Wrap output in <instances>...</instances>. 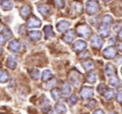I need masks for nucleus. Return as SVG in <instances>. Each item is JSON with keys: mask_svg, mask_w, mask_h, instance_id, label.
I'll return each instance as SVG.
<instances>
[{"mask_svg": "<svg viewBox=\"0 0 122 114\" xmlns=\"http://www.w3.org/2000/svg\"><path fill=\"white\" fill-rule=\"evenodd\" d=\"M41 25V21L38 18H31L28 21V27L29 28H39Z\"/></svg>", "mask_w": 122, "mask_h": 114, "instance_id": "obj_3", "label": "nucleus"}, {"mask_svg": "<svg viewBox=\"0 0 122 114\" xmlns=\"http://www.w3.org/2000/svg\"><path fill=\"white\" fill-rule=\"evenodd\" d=\"M85 47H86V43H85V42H84V41H82V40L77 41L75 43V46H74L75 50H78V51L83 50Z\"/></svg>", "mask_w": 122, "mask_h": 114, "instance_id": "obj_14", "label": "nucleus"}, {"mask_svg": "<svg viewBox=\"0 0 122 114\" xmlns=\"http://www.w3.org/2000/svg\"><path fill=\"white\" fill-rule=\"evenodd\" d=\"M77 31H78V33L80 35L85 38H87L90 34V28L85 24L77 27Z\"/></svg>", "mask_w": 122, "mask_h": 114, "instance_id": "obj_2", "label": "nucleus"}, {"mask_svg": "<svg viewBox=\"0 0 122 114\" xmlns=\"http://www.w3.org/2000/svg\"><path fill=\"white\" fill-rule=\"evenodd\" d=\"M9 80V75L6 71H0V82L4 83Z\"/></svg>", "mask_w": 122, "mask_h": 114, "instance_id": "obj_16", "label": "nucleus"}, {"mask_svg": "<svg viewBox=\"0 0 122 114\" xmlns=\"http://www.w3.org/2000/svg\"><path fill=\"white\" fill-rule=\"evenodd\" d=\"M2 48H1V47H0V53H2Z\"/></svg>", "mask_w": 122, "mask_h": 114, "instance_id": "obj_25", "label": "nucleus"}, {"mask_svg": "<svg viewBox=\"0 0 122 114\" xmlns=\"http://www.w3.org/2000/svg\"><path fill=\"white\" fill-rule=\"evenodd\" d=\"M5 43V38L3 34H0V44H4Z\"/></svg>", "mask_w": 122, "mask_h": 114, "instance_id": "obj_23", "label": "nucleus"}, {"mask_svg": "<svg viewBox=\"0 0 122 114\" xmlns=\"http://www.w3.org/2000/svg\"><path fill=\"white\" fill-rule=\"evenodd\" d=\"M9 48L10 50L14 51V52H19L21 48V44L19 43V41L17 40H13L10 42L9 45Z\"/></svg>", "mask_w": 122, "mask_h": 114, "instance_id": "obj_5", "label": "nucleus"}, {"mask_svg": "<svg viewBox=\"0 0 122 114\" xmlns=\"http://www.w3.org/2000/svg\"><path fill=\"white\" fill-rule=\"evenodd\" d=\"M63 91H64V93L65 94H67L69 92H70V87L68 84H65L63 86Z\"/></svg>", "mask_w": 122, "mask_h": 114, "instance_id": "obj_21", "label": "nucleus"}, {"mask_svg": "<svg viewBox=\"0 0 122 114\" xmlns=\"http://www.w3.org/2000/svg\"><path fill=\"white\" fill-rule=\"evenodd\" d=\"M112 20H113V19H112L111 16H110V15H105V17L103 18V23H104V25H105V26H109V25H110V24H111Z\"/></svg>", "mask_w": 122, "mask_h": 114, "instance_id": "obj_18", "label": "nucleus"}, {"mask_svg": "<svg viewBox=\"0 0 122 114\" xmlns=\"http://www.w3.org/2000/svg\"><path fill=\"white\" fill-rule=\"evenodd\" d=\"M70 27V23L65 20H62L57 24V29L59 32H64Z\"/></svg>", "mask_w": 122, "mask_h": 114, "instance_id": "obj_6", "label": "nucleus"}, {"mask_svg": "<svg viewBox=\"0 0 122 114\" xmlns=\"http://www.w3.org/2000/svg\"><path fill=\"white\" fill-rule=\"evenodd\" d=\"M44 33H45V36L47 38L50 37V36H54V33H53V29L51 26H46L44 27Z\"/></svg>", "mask_w": 122, "mask_h": 114, "instance_id": "obj_17", "label": "nucleus"}, {"mask_svg": "<svg viewBox=\"0 0 122 114\" xmlns=\"http://www.w3.org/2000/svg\"><path fill=\"white\" fill-rule=\"evenodd\" d=\"M93 1H95V0H93Z\"/></svg>", "mask_w": 122, "mask_h": 114, "instance_id": "obj_27", "label": "nucleus"}, {"mask_svg": "<svg viewBox=\"0 0 122 114\" xmlns=\"http://www.w3.org/2000/svg\"><path fill=\"white\" fill-rule=\"evenodd\" d=\"M91 43L94 47L97 48H100L101 47V44H102V40L98 37V36H95V37L92 38L91 40Z\"/></svg>", "mask_w": 122, "mask_h": 114, "instance_id": "obj_13", "label": "nucleus"}, {"mask_svg": "<svg viewBox=\"0 0 122 114\" xmlns=\"http://www.w3.org/2000/svg\"><path fill=\"white\" fill-rule=\"evenodd\" d=\"M56 5L58 8H62L64 7V0H55Z\"/></svg>", "mask_w": 122, "mask_h": 114, "instance_id": "obj_22", "label": "nucleus"}, {"mask_svg": "<svg viewBox=\"0 0 122 114\" xmlns=\"http://www.w3.org/2000/svg\"><path fill=\"white\" fill-rule=\"evenodd\" d=\"M75 33L74 32L73 30L68 31V32L65 34V36H64V39H65L66 42L70 43L75 38Z\"/></svg>", "mask_w": 122, "mask_h": 114, "instance_id": "obj_11", "label": "nucleus"}, {"mask_svg": "<svg viewBox=\"0 0 122 114\" xmlns=\"http://www.w3.org/2000/svg\"><path fill=\"white\" fill-rule=\"evenodd\" d=\"M38 10H39V12L42 15L46 16L48 14H49V13H50V8L47 5H39L38 7Z\"/></svg>", "mask_w": 122, "mask_h": 114, "instance_id": "obj_9", "label": "nucleus"}, {"mask_svg": "<svg viewBox=\"0 0 122 114\" xmlns=\"http://www.w3.org/2000/svg\"><path fill=\"white\" fill-rule=\"evenodd\" d=\"M0 6H1L3 10L9 11L14 8V4L11 2L10 0H3L0 4Z\"/></svg>", "mask_w": 122, "mask_h": 114, "instance_id": "obj_4", "label": "nucleus"}, {"mask_svg": "<svg viewBox=\"0 0 122 114\" xmlns=\"http://www.w3.org/2000/svg\"><path fill=\"white\" fill-rule=\"evenodd\" d=\"M100 33L103 37H107L110 34V30H109V26L103 25L100 27Z\"/></svg>", "mask_w": 122, "mask_h": 114, "instance_id": "obj_15", "label": "nucleus"}, {"mask_svg": "<svg viewBox=\"0 0 122 114\" xmlns=\"http://www.w3.org/2000/svg\"><path fill=\"white\" fill-rule=\"evenodd\" d=\"M7 66L9 67V68L11 69H14L15 68L16 65H17V60H16V58L14 57H13V56H9V58L7 59Z\"/></svg>", "mask_w": 122, "mask_h": 114, "instance_id": "obj_8", "label": "nucleus"}, {"mask_svg": "<svg viewBox=\"0 0 122 114\" xmlns=\"http://www.w3.org/2000/svg\"><path fill=\"white\" fill-rule=\"evenodd\" d=\"M120 38L122 39V29H121V31H120Z\"/></svg>", "mask_w": 122, "mask_h": 114, "instance_id": "obj_24", "label": "nucleus"}, {"mask_svg": "<svg viewBox=\"0 0 122 114\" xmlns=\"http://www.w3.org/2000/svg\"><path fill=\"white\" fill-rule=\"evenodd\" d=\"M1 27H2V24H1V22H0V28H1Z\"/></svg>", "mask_w": 122, "mask_h": 114, "instance_id": "obj_26", "label": "nucleus"}, {"mask_svg": "<svg viewBox=\"0 0 122 114\" xmlns=\"http://www.w3.org/2000/svg\"><path fill=\"white\" fill-rule=\"evenodd\" d=\"M90 92H92V89H90V88H88V87H85V88H84V90L82 91L81 94H82V96H84L85 97H87L90 96Z\"/></svg>", "mask_w": 122, "mask_h": 114, "instance_id": "obj_20", "label": "nucleus"}, {"mask_svg": "<svg viewBox=\"0 0 122 114\" xmlns=\"http://www.w3.org/2000/svg\"><path fill=\"white\" fill-rule=\"evenodd\" d=\"M99 9H100L99 4H97L95 1L90 0V1H88V2L86 3V11L89 14H96L99 11Z\"/></svg>", "mask_w": 122, "mask_h": 114, "instance_id": "obj_1", "label": "nucleus"}, {"mask_svg": "<svg viewBox=\"0 0 122 114\" xmlns=\"http://www.w3.org/2000/svg\"><path fill=\"white\" fill-rule=\"evenodd\" d=\"M30 14V7L28 5H24L20 9V15L22 18L26 19L29 17V15Z\"/></svg>", "mask_w": 122, "mask_h": 114, "instance_id": "obj_7", "label": "nucleus"}, {"mask_svg": "<svg viewBox=\"0 0 122 114\" xmlns=\"http://www.w3.org/2000/svg\"><path fill=\"white\" fill-rule=\"evenodd\" d=\"M104 55L106 57H113L115 55V49L113 47L107 48L105 51H104Z\"/></svg>", "mask_w": 122, "mask_h": 114, "instance_id": "obj_10", "label": "nucleus"}, {"mask_svg": "<svg viewBox=\"0 0 122 114\" xmlns=\"http://www.w3.org/2000/svg\"><path fill=\"white\" fill-rule=\"evenodd\" d=\"M51 76H52V74H51L50 71H49V70H45L44 72H43V79H44V80L49 79Z\"/></svg>", "mask_w": 122, "mask_h": 114, "instance_id": "obj_19", "label": "nucleus"}, {"mask_svg": "<svg viewBox=\"0 0 122 114\" xmlns=\"http://www.w3.org/2000/svg\"><path fill=\"white\" fill-rule=\"evenodd\" d=\"M41 36H42V34L39 31H31L29 33V37L31 38V39L34 41L39 40L41 38Z\"/></svg>", "mask_w": 122, "mask_h": 114, "instance_id": "obj_12", "label": "nucleus"}]
</instances>
